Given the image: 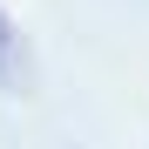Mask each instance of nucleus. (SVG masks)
<instances>
[{"mask_svg":"<svg viewBox=\"0 0 149 149\" xmlns=\"http://www.w3.org/2000/svg\"><path fill=\"white\" fill-rule=\"evenodd\" d=\"M0 88H27V47H20V27L7 7H0Z\"/></svg>","mask_w":149,"mask_h":149,"instance_id":"1","label":"nucleus"}]
</instances>
